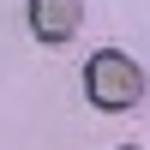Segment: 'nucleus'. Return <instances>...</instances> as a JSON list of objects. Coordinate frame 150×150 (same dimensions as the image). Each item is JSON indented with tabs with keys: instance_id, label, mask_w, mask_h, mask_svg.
Segmentation results:
<instances>
[{
	"instance_id": "f257e3e1",
	"label": "nucleus",
	"mask_w": 150,
	"mask_h": 150,
	"mask_svg": "<svg viewBox=\"0 0 150 150\" xmlns=\"http://www.w3.org/2000/svg\"><path fill=\"white\" fill-rule=\"evenodd\" d=\"M150 90L144 66L132 54H120V48H102V54H90V66H84V96H90L102 114H126V108H138Z\"/></svg>"
},
{
	"instance_id": "f03ea898",
	"label": "nucleus",
	"mask_w": 150,
	"mask_h": 150,
	"mask_svg": "<svg viewBox=\"0 0 150 150\" xmlns=\"http://www.w3.org/2000/svg\"><path fill=\"white\" fill-rule=\"evenodd\" d=\"M84 24L78 0H30V36L36 42H72Z\"/></svg>"
},
{
	"instance_id": "7ed1b4c3",
	"label": "nucleus",
	"mask_w": 150,
	"mask_h": 150,
	"mask_svg": "<svg viewBox=\"0 0 150 150\" xmlns=\"http://www.w3.org/2000/svg\"><path fill=\"white\" fill-rule=\"evenodd\" d=\"M120 150H138V144H120Z\"/></svg>"
}]
</instances>
